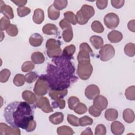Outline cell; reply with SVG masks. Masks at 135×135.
I'll return each instance as SVG.
<instances>
[{"label":"cell","instance_id":"6da1fadb","mask_svg":"<svg viewBox=\"0 0 135 135\" xmlns=\"http://www.w3.org/2000/svg\"><path fill=\"white\" fill-rule=\"evenodd\" d=\"M47 74L42 75L46 80L50 89L64 90L70 87L78 78L71 59L62 55L53 58L47 66Z\"/></svg>","mask_w":135,"mask_h":135},{"label":"cell","instance_id":"7a4b0ae2","mask_svg":"<svg viewBox=\"0 0 135 135\" xmlns=\"http://www.w3.org/2000/svg\"><path fill=\"white\" fill-rule=\"evenodd\" d=\"M4 117L11 126L26 130L30 121L33 119V111L26 102L15 101L8 104L4 109Z\"/></svg>","mask_w":135,"mask_h":135},{"label":"cell","instance_id":"3957f363","mask_svg":"<svg viewBox=\"0 0 135 135\" xmlns=\"http://www.w3.org/2000/svg\"><path fill=\"white\" fill-rule=\"evenodd\" d=\"M92 50L87 43H82L79 46V52L77 56L78 64L86 65L90 63V55Z\"/></svg>","mask_w":135,"mask_h":135},{"label":"cell","instance_id":"277c9868","mask_svg":"<svg viewBox=\"0 0 135 135\" xmlns=\"http://www.w3.org/2000/svg\"><path fill=\"white\" fill-rule=\"evenodd\" d=\"M49 89L50 88L46 80L41 75L39 76L38 80H37L33 91L36 95L41 97L45 95L47 93Z\"/></svg>","mask_w":135,"mask_h":135},{"label":"cell","instance_id":"5b68a950","mask_svg":"<svg viewBox=\"0 0 135 135\" xmlns=\"http://www.w3.org/2000/svg\"><path fill=\"white\" fill-rule=\"evenodd\" d=\"M100 58L102 61L107 62L112 59L115 55V50L113 46L109 44L103 45L100 50Z\"/></svg>","mask_w":135,"mask_h":135},{"label":"cell","instance_id":"8992f818","mask_svg":"<svg viewBox=\"0 0 135 135\" xmlns=\"http://www.w3.org/2000/svg\"><path fill=\"white\" fill-rule=\"evenodd\" d=\"M93 72V66L91 63L86 65L78 64L77 74L79 77L83 80H86L90 78Z\"/></svg>","mask_w":135,"mask_h":135},{"label":"cell","instance_id":"52a82bcc","mask_svg":"<svg viewBox=\"0 0 135 135\" xmlns=\"http://www.w3.org/2000/svg\"><path fill=\"white\" fill-rule=\"evenodd\" d=\"M104 24L109 29L113 30L119 24L120 20L118 15L114 13H109L104 16Z\"/></svg>","mask_w":135,"mask_h":135},{"label":"cell","instance_id":"ba28073f","mask_svg":"<svg viewBox=\"0 0 135 135\" xmlns=\"http://www.w3.org/2000/svg\"><path fill=\"white\" fill-rule=\"evenodd\" d=\"M35 103L36 107L45 113H51L53 111V109L50 103L49 100L45 97H39Z\"/></svg>","mask_w":135,"mask_h":135},{"label":"cell","instance_id":"9c48e42d","mask_svg":"<svg viewBox=\"0 0 135 135\" xmlns=\"http://www.w3.org/2000/svg\"><path fill=\"white\" fill-rule=\"evenodd\" d=\"M1 135H20L21 130L19 128L8 126L4 123H0Z\"/></svg>","mask_w":135,"mask_h":135},{"label":"cell","instance_id":"30bf717a","mask_svg":"<svg viewBox=\"0 0 135 135\" xmlns=\"http://www.w3.org/2000/svg\"><path fill=\"white\" fill-rule=\"evenodd\" d=\"M99 88L95 84H90L86 86L85 90V95L89 100H93L100 94Z\"/></svg>","mask_w":135,"mask_h":135},{"label":"cell","instance_id":"8fae6325","mask_svg":"<svg viewBox=\"0 0 135 135\" xmlns=\"http://www.w3.org/2000/svg\"><path fill=\"white\" fill-rule=\"evenodd\" d=\"M93 100V105L98 110L102 111L107 109L108 104V101L105 97L99 94Z\"/></svg>","mask_w":135,"mask_h":135},{"label":"cell","instance_id":"7c38bea8","mask_svg":"<svg viewBox=\"0 0 135 135\" xmlns=\"http://www.w3.org/2000/svg\"><path fill=\"white\" fill-rule=\"evenodd\" d=\"M0 11L1 13L7 17L8 19H13L14 17V12L11 6L6 5L3 1H0Z\"/></svg>","mask_w":135,"mask_h":135},{"label":"cell","instance_id":"4fadbf2b","mask_svg":"<svg viewBox=\"0 0 135 135\" xmlns=\"http://www.w3.org/2000/svg\"><path fill=\"white\" fill-rule=\"evenodd\" d=\"M68 89L64 90H54L50 89L49 91V95L53 100L63 99L68 94Z\"/></svg>","mask_w":135,"mask_h":135},{"label":"cell","instance_id":"5bb4252c","mask_svg":"<svg viewBox=\"0 0 135 135\" xmlns=\"http://www.w3.org/2000/svg\"><path fill=\"white\" fill-rule=\"evenodd\" d=\"M80 12L82 15L88 21L93 17L95 14V11L94 8L91 6L87 4H84L82 5L81 8L80 9Z\"/></svg>","mask_w":135,"mask_h":135},{"label":"cell","instance_id":"9a60e30c","mask_svg":"<svg viewBox=\"0 0 135 135\" xmlns=\"http://www.w3.org/2000/svg\"><path fill=\"white\" fill-rule=\"evenodd\" d=\"M111 131L113 134L121 135L124 131V126L120 121H114L111 124Z\"/></svg>","mask_w":135,"mask_h":135},{"label":"cell","instance_id":"2e32d148","mask_svg":"<svg viewBox=\"0 0 135 135\" xmlns=\"http://www.w3.org/2000/svg\"><path fill=\"white\" fill-rule=\"evenodd\" d=\"M108 40L112 43H117L120 42L123 38V35L121 32L113 30L110 32L108 34Z\"/></svg>","mask_w":135,"mask_h":135},{"label":"cell","instance_id":"e0dca14e","mask_svg":"<svg viewBox=\"0 0 135 135\" xmlns=\"http://www.w3.org/2000/svg\"><path fill=\"white\" fill-rule=\"evenodd\" d=\"M22 97L23 100L29 104H33L37 100L35 94L30 90H25L22 92Z\"/></svg>","mask_w":135,"mask_h":135},{"label":"cell","instance_id":"ac0fdd59","mask_svg":"<svg viewBox=\"0 0 135 135\" xmlns=\"http://www.w3.org/2000/svg\"><path fill=\"white\" fill-rule=\"evenodd\" d=\"M30 44L33 47H38L41 45L43 42V38L38 33L33 34L28 40Z\"/></svg>","mask_w":135,"mask_h":135},{"label":"cell","instance_id":"d6986e66","mask_svg":"<svg viewBox=\"0 0 135 135\" xmlns=\"http://www.w3.org/2000/svg\"><path fill=\"white\" fill-rule=\"evenodd\" d=\"M32 20L33 22L37 24H41L44 20V12L41 8H36L34 10Z\"/></svg>","mask_w":135,"mask_h":135},{"label":"cell","instance_id":"ffe728a7","mask_svg":"<svg viewBox=\"0 0 135 135\" xmlns=\"http://www.w3.org/2000/svg\"><path fill=\"white\" fill-rule=\"evenodd\" d=\"M42 32L46 35H55L57 33L58 28L55 24L47 23L43 27Z\"/></svg>","mask_w":135,"mask_h":135},{"label":"cell","instance_id":"44dd1931","mask_svg":"<svg viewBox=\"0 0 135 135\" xmlns=\"http://www.w3.org/2000/svg\"><path fill=\"white\" fill-rule=\"evenodd\" d=\"M49 121L53 124L56 125L61 123L64 120V115L63 113L56 112L50 115L49 117Z\"/></svg>","mask_w":135,"mask_h":135},{"label":"cell","instance_id":"7402d4cb","mask_svg":"<svg viewBox=\"0 0 135 135\" xmlns=\"http://www.w3.org/2000/svg\"><path fill=\"white\" fill-rule=\"evenodd\" d=\"M122 117L125 122L128 123H131L134 120V111L131 109L127 108L123 110Z\"/></svg>","mask_w":135,"mask_h":135},{"label":"cell","instance_id":"603a6c76","mask_svg":"<svg viewBox=\"0 0 135 135\" xmlns=\"http://www.w3.org/2000/svg\"><path fill=\"white\" fill-rule=\"evenodd\" d=\"M90 42L95 49H100L103 46V38L98 35H92L90 38Z\"/></svg>","mask_w":135,"mask_h":135},{"label":"cell","instance_id":"cb8c5ba5","mask_svg":"<svg viewBox=\"0 0 135 135\" xmlns=\"http://www.w3.org/2000/svg\"><path fill=\"white\" fill-rule=\"evenodd\" d=\"M104 117L108 121H113L118 118V112L113 108L108 109L104 112Z\"/></svg>","mask_w":135,"mask_h":135},{"label":"cell","instance_id":"d4e9b609","mask_svg":"<svg viewBox=\"0 0 135 135\" xmlns=\"http://www.w3.org/2000/svg\"><path fill=\"white\" fill-rule=\"evenodd\" d=\"M75 46L73 44H71L66 46L62 51L61 55L71 60L72 57L73 56V54L75 52Z\"/></svg>","mask_w":135,"mask_h":135},{"label":"cell","instance_id":"484cf974","mask_svg":"<svg viewBox=\"0 0 135 135\" xmlns=\"http://www.w3.org/2000/svg\"><path fill=\"white\" fill-rule=\"evenodd\" d=\"M45 47L47 50H53L61 48V42L54 38H50L47 40Z\"/></svg>","mask_w":135,"mask_h":135},{"label":"cell","instance_id":"4316f807","mask_svg":"<svg viewBox=\"0 0 135 135\" xmlns=\"http://www.w3.org/2000/svg\"><path fill=\"white\" fill-rule=\"evenodd\" d=\"M32 61L35 64H42L45 61V57L43 54L40 52H33L31 57Z\"/></svg>","mask_w":135,"mask_h":135},{"label":"cell","instance_id":"83f0119b","mask_svg":"<svg viewBox=\"0 0 135 135\" xmlns=\"http://www.w3.org/2000/svg\"><path fill=\"white\" fill-rule=\"evenodd\" d=\"M47 14L49 18L51 20H56L60 15V12L56 9L53 4L51 5L47 9Z\"/></svg>","mask_w":135,"mask_h":135},{"label":"cell","instance_id":"f1b7e54d","mask_svg":"<svg viewBox=\"0 0 135 135\" xmlns=\"http://www.w3.org/2000/svg\"><path fill=\"white\" fill-rule=\"evenodd\" d=\"M57 133L59 135H72L74 133L73 130L67 126H62L57 128Z\"/></svg>","mask_w":135,"mask_h":135},{"label":"cell","instance_id":"f546056e","mask_svg":"<svg viewBox=\"0 0 135 135\" xmlns=\"http://www.w3.org/2000/svg\"><path fill=\"white\" fill-rule=\"evenodd\" d=\"M124 53L129 57H133L135 55V45L133 43H127L124 47Z\"/></svg>","mask_w":135,"mask_h":135},{"label":"cell","instance_id":"4dcf8cb0","mask_svg":"<svg viewBox=\"0 0 135 135\" xmlns=\"http://www.w3.org/2000/svg\"><path fill=\"white\" fill-rule=\"evenodd\" d=\"M73 33L72 27H70L66 29L63 30L62 32V37L63 40L65 42H70L73 38Z\"/></svg>","mask_w":135,"mask_h":135},{"label":"cell","instance_id":"1f68e13d","mask_svg":"<svg viewBox=\"0 0 135 135\" xmlns=\"http://www.w3.org/2000/svg\"><path fill=\"white\" fill-rule=\"evenodd\" d=\"M64 20L68 21L69 23L73 25H75L77 23L76 15L71 11H66L64 13Z\"/></svg>","mask_w":135,"mask_h":135},{"label":"cell","instance_id":"d6a6232c","mask_svg":"<svg viewBox=\"0 0 135 135\" xmlns=\"http://www.w3.org/2000/svg\"><path fill=\"white\" fill-rule=\"evenodd\" d=\"M127 99L131 101L135 100V86L132 85L127 88L124 93Z\"/></svg>","mask_w":135,"mask_h":135},{"label":"cell","instance_id":"836d02e7","mask_svg":"<svg viewBox=\"0 0 135 135\" xmlns=\"http://www.w3.org/2000/svg\"><path fill=\"white\" fill-rule=\"evenodd\" d=\"M92 30L97 33H101L104 31V27L101 23L99 21L95 20L92 23L91 25Z\"/></svg>","mask_w":135,"mask_h":135},{"label":"cell","instance_id":"e575fe53","mask_svg":"<svg viewBox=\"0 0 135 135\" xmlns=\"http://www.w3.org/2000/svg\"><path fill=\"white\" fill-rule=\"evenodd\" d=\"M25 82V75L20 73L16 74L13 79V83L16 86H21L23 85Z\"/></svg>","mask_w":135,"mask_h":135},{"label":"cell","instance_id":"d590c367","mask_svg":"<svg viewBox=\"0 0 135 135\" xmlns=\"http://www.w3.org/2000/svg\"><path fill=\"white\" fill-rule=\"evenodd\" d=\"M73 110L76 114H83L87 111L88 108L85 104L79 102L74 107Z\"/></svg>","mask_w":135,"mask_h":135},{"label":"cell","instance_id":"8d00e7d4","mask_svg":"<svg viewBox=\"0 0 135 135\" xmlns=\"http://www.w3.org/2000/svg\"><path fill=\"white\" fill-rule=\"evenodd\" d=\"M68 4L66 0H55L53 2V6L58 11L62 10L66 8Z\"/></svg>","mask_w":135,"mask_h":135},{"label":"cell","instance_id":"74e56055","mask_svg":"<svg viewBox=\"0 0 135 135\" xmlns=\"http://www.w3.org/2000/svg\"><path fill=\"white\" fill-rule=\"evenodd\" d=\"M93 122V119L87 115L83 116L79 118V125L81 127H85L86 126L91 125L92 124Z\"/></svg>","mask_w":135,"mask_h":135},{"label":"cell","instance_id":"f35d334b","mask_svg":"<svg viewBox=\"0 0 135 135\" xmlns=\"http://www.w3.org/2000/svg\"><path fill=\"white\" fill-rule=\"evenodd\" d=\"M11 75V72L7 69H4L0 72V82L1 83L6 82Z\"/></svg>","mask_w":135,"mask_h":135},{"label":"cell","instance_id":"ab89813d","mask_svg":"<svg viewBox=\"0 0 135 135\" xmlns=\"http://www.w3.org/2000/svg\"><path fill=\"white\" fill-rule=\"evenodd\" d=\"M35 64L30 61H27L23 63L21 66L22 71L23 72H30L34 69Z\"/></svg>","mask_w":135,"mask_h":135},{"label":"cell","instance_id":"60d3db41","mask_svg":"<svg viewBox=\"0 0 135 135\" xmlns=\"http://www.w3.org/2000/svg\"><path fill=\"white\" fill-rule=\"evenodd\" d=\"M17 13L18 16L23 17L25 16H27L31 13V9L26 6L18 7L17 8Z\"/></svg>","mask_w":135,"mask_h":135},{"label":"cell","instance_id":"b9f144b4","mask_svg":"<svg viewBox=\"0 0 135 135\" xmlns=\"http://www.w3.org/2000/svg\"><path fill=\"white\" fill-rule=\"evenodd\" d=\"M25 82L27 83H32L38 78V75L35 72H30L25 75Z\"/></svg>","mask_w":135,"mask_h":135},{"label":"cell","instance_id":"7bdbcfd3","mask_svg":"<svg viewBox=\"0 0 135 135\" xmlns=\"http://www.w3.org/2000/svg\"><path fill=\"white\" fill-rule=\"evenodd\" d=\"M11 25L9 19L5 16L2 17L0 20V30L1 31L5 30Z\"/></svg>","mask_w":135,"mask_h":135},{"label":"cell","instance_id":"ee69618b","mask_svg":"<svg viewBox=\"0 0 135 135\" xmlns=\"http://www.w3.org/2000/svg\"><path fill=\"white\" fill-rule=\"evenodd\" d=\"M6 32L8 35L14 37L18 34V30L15 25L11 24L9 26L6 30Z\"/></svg>","mask_w":135,"mask_h":135},{"label":"cell","instance_id":"f6af8a7d","mask_svg":"<svg viewBox=\"0 0 135 135\" xmlns=\"http://www.w3.org/2000/svg\"><path fill=\"white\" fill-rule=\"evenodd\" d=\"M80 102L79 99L75 96H72L70 97L68 100V106L70 110H73L74 107L76 106V105Z\"/></svg>","mask_w":135,"mask_h":135},{"label":"cell","instance_id":"bcb514c9","mask_svg":"<svg viewBox=\"0 0 135 135\" xmlns=\"http://www.w3.org/2000/svg\"><path fill=\"white\" fill-rule=\"evenodd\" d=\"M79 118L73 114H69L67 116V121L72 126L74 127H78L79 126Z\"/></svg>","mask_w":135,"mask_h":135},{"label":"cell","instance_id":"7dc6e473","mask_svg":"<svg viewBox=\"0 0 135 135\" xmlns=\"http://www.w3.org/2000/svg\"><path fill=\"white\" fill-rule=\"evenodd\" d=\"M62 51L61 48L53 50H47L46 53L47 56L50 58H54L58 56H60L62 54Z\"/></svg>","mask_w":135,"mask_h":135},{"label":"cell","instance_id":"c3c4849f","mask_svg":"<svg viewBox=\"0 0 135 135\" xmlns=\"http://www.w3.org/2000/svg\"><path fill=\"white\" fill-rule=\"evenodd\" d=\"M65 107V101L63 99L56 100L52 103V107L54 109L60 108V109H63Z\"/></svg>","mask_w":135,"mask_h":135},{"label":"cell","instance_id":"681fc988","mask_svg":"<svg viewBox=\"0 0 135 135\" xmlns=\"http://www.w3.org/2000/svg\"><path fill=\"white\" fill-rule=\"evenodd\" d=\"M107 133V129L103 124H98L95 129V135H105Z\"/></svg>","mask_w":135,"mask_h":135},{"label":"cell","instance_id":"f907efd6","mask_svg":"<svg viewBox=\"0 0 135 135\" xmlns=\"http://www.w3.org/2000/svg\"><path fill=\"white\" fill-rule=\"evenodd\" d=\"M76 22L77 23H78L80 25H84L86 24L88 22V20H86L81 14L80 10L78 11L76 13Z\"/></svg>","mask_w":135,"mask_h":135},{"label":"cell","instance_id":"816d5d0a","mask_svg":"<svg viewBox=\"0 0 135 135\" xmlns=\"http://www.w3.org/2000/svg\"><path fill=\"white\" fill-rule=\"evenodd\" d=\"M102 111L96 108L93 105L90 107L89 108V113L90 114L94 117H98L101 114Z\"/></svg>","mask_w":135,"mask_h":135},{"label":"cell","instance_id":"f5cc1de1","mask_svg":"<svg viewBox=\"0 0 135 135\" xmlns=\"http://www.w3.org/2000/svg\"><path fill=\"white\" fill-rule=\"evenodd\" d=\"M125 1L124 0H111V3L112 6L116 9L121 8L124 4Z\"/></svg>","mask_w":135,"mask_h":135},{"label":"cell","instance_id":"db71d44e","mask_svg":"<svg viewBox=\"0 0 135 135\" xmlns=\"http://www.w3.org/2000/svg\"><path fill=\"white\" fill-rule=\"evenodd\" d=\"M108 3L107 0H98L96 1V6L99 9L103 10L107 7Z\"/></svg>","mask_w":135,"mask_h":135},{"label":"cell","instance_id":"11a10c76","mask_svg":"<svg viewBox=\"0 0 135 135\" xmlns=\"http://www.w3.org/2000/svg\"><path fill=\"white\" fill-rule=\"evenodd\" d=\"M36 127V122L35 120H34L33 119L30 121V122L28 124V126L25 130L28 132H32L35 129Z\"/></svg>","mask_w":135,"mask_h":135},{"label":"cell","instance_id":"9f6ffc18","mask_svg":"<svg viewBox=\"0 0 135 135\" xmlns=\"http://www.w3.org/2000/svg\"><path fill=\"white\" fill-rule=\"evenodd\" d=\"M59 25L63 30H64L65 29L72 27L70 23H69L68 21H66L64 19H62L60 21V22H59Z\"/></svg>","mask_w":135,"mask_h":135},{"label":"cell","instance_id":"6f0895ef","mask_svg":"<svg viewBox=\"0 0 135 135\" xmlns=\"http://www.w3.org/2000/svg\"><path fill=\"white\" fill-rule=\"evenodd\" d=\"M135 20H130L127 25L128 28L129 30L132 32H135Z\"/></svg>","mask_w":135,"mask_h":135},{"label":"cell","instance_id":"680465c9","mask_svg":"<svg viewBox=\"0 0 135 135\" xmlns=\"http://www.w3.org/2000/svg\"><path fill=\"white\" fill-rule=\"evenodd\" d=\"M11 2L19 7L24 6V5H26L27 2L26 0H11Z\"/></svg>","mask_w":135,"mask_h":135},{"label":"cell","instance_id":"91938a15","mask_svg":"<svg viewBox=\"0 0 135 135\" xmlns=\"http://www.w3.org/2000/svg\"><path fill=\"white\" fill-rule=\"evenodd\" d=\"M81 135H83V134H89V135H92L93 134V132L91 130V129L89 127H88L85 129V130L83 131V132L81 133Z\"/></svg>","mask_w":135,"mask_h":135},{"label":"cell","instance_id":"94428289","mask_svg":"<svg viewBox=\"0 0 135 135\" xmlns=\"http://www.w3.org/2000/svg\"><path fill=\"white\" fill-rule=\"evenodd\" d=\"M1 34H2V36H1V41H2V40H3V38L4 37V36H3V35H4V34H3V32L2 31H1Z\"/></svg>","mask_w":135,"mask_h":135}]
</instances>
